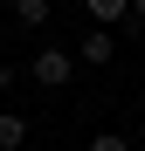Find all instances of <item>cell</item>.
<instances>
[{"mask_svg": "<svg viewBox=\"0 0 145 151\" xmlns=\"http://www.w3.org/2000/svg\"><path fill=\"white\" fill-rule=\"evenodd\" d=\"M138 117H145V96H138Z\"/></svg>", "mask_w": 145, "mask_h": 151, "instance_id": "9", "label": "cell"}, {"mask_svg": "<svg viewBox=\"0 0 145 151\" xmlns=\"http://www.w3.org/2000/svg\"><path fill=\"white\" fill-rule=\"evenodd\" d=\"M0 89H14V69H7V62H0Z\"/></svg>", "mask_w": 145, "mask_h": 151, "instance_id": "7", "label": "cell"}, {"mask_svg": "<svg viewBox=\"0 0 145 151\" xmlns=\"http://www.w3.org/2000/svg\"><path fill=\"white\" fill-rule=\"evenodd\" d=\"M83 151H131V137H117V131H97V137H90Z\"/></svg>", "mask_w": 145, "mask_h": 151, "instance_id": "6", "label": "cell"}, {"mask_svg": "<svg viewBox=\"0 0 145 151\" xmlns=\"http://www.w3.org/2000/svg\"><path fill=\"white\" fill-rule=\"evenodd\" d=\"M14 21L21 28H48V0H14Z\"/></svg>", "mask_w": 145, "mask_h": 151, "instance_id": "5", "label": "cell"}, {"mask_svg": "<svg viewBox=\"0 0 145 151\" xmlns=\"http://www.w3.org/2000/svg\"><path fill=\"white\" fill-rule=\"evenodd\" d=\"M131 21H138V28H145V0H131Z\"/></svg>", "mask_w": 145, "mask_h": 151, "instance_id": "8", "label": "cell"}, {"mask_svg": "<svg viewBox=\"0 0 145 151\" xmlns=\"http://www.w3.org/2000/svg\"><path fill=\"white\" fill-rule=\"evenodd\" d=\"M90 21L97 28H125L131 21V0H90Z\"/></svg>", "mask_w": 145, "mask_h": 151, "instance_id": "3", "label": "cell"}, {"mask_svg": "<svg viewBox=\"0 0 145 151\" xmlns=\"http://www.w3.org/2000/svg\"><path fill=\"white\" fill-rule=\"evenodd\" d=\"M28 76L42 89H69V76H76V55H69V48H42V55L28 62Z\"/></svg>", "mask_w": 145, "mask_h": 151, "instance_id": "1", "label": "cell"}, {"mask_svg": "<svg viewBox=\"0 0 145 151\" xmlns=\"http://www.w3.org/2000/svg\"><path fill=\"white\" fill-rule=\"evenodd\" d=\"M111 55H117L111 28H97V35H83V41H76V62H90V69H111Z\"/></svg>", "mask_w": 145, "mask_h": 151, "instance_id": "2", "label": "cell"}, {"mask_svg": "<svg viewBox=\"0 0 145 151\" xmlns=\"http://www.w3.org/2000/svg\"><path fill=\"white\" fill-rule=\"evenodd\" d=\"M28 144V117L21 110H0V151H21Z\"/></svg>", "mask_w": 145, "mask_h": 151, "instance_id": "4", "label": "cell"}]
</instances>
